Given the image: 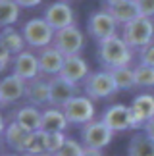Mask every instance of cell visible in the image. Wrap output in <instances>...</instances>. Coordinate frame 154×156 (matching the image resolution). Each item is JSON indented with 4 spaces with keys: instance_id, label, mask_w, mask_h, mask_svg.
<instances>
[{
    "instance_id": "6da1fadb",
    "label": "cell",
    "mask_w": 154,
    "mask_h": 156,
    "mask_svg": "<svg viewBox=\"0 0 154 156\" xmlns=\"http://www.w3.org/2000/svg\"><path fill=\"white\" fill-rule=\"evenodd\" d=\"M98 62L104 69H116V68H125L133 62V48L129 46L121 37H110L106 41L98 43V50H96Z\"/></svg>"
},
{
    "instance_id": "7a4b0ae2",
    "label": "cell",
    "mask_w": 154,
    "mask_h": 156,
    "mask_svg": "<svg viewBox=\"0 0 154 156\" xmlns=\"http://www.w3.org/2000/svg\"><path fill=\"white\" fill-rule=\"evenodd\" d=\"M121 39L137 52L154 44V21H152V17L139 16L137 20L129 21L127 25H123L121 27Z\"/></svg>"
},
{
    "instance_id": "3957f363",
    "label": "cell",
    "mask_w": 154,
    "mask_h": 156,
    "mask_svg": "<svg viewBox=\"0 0 154 156\" xmlns=\"http://www.w3.org/2000/svg\"><path fill=\"white\" fill-rule=\"evenodd\" d=\"M21 33H23V39H25V43L29 46L40 48V50L46 48V46H52L54 35H56V31L48 25V21L44 17H33V20H29L23 25Z\"/></svg>"
},
{
    "instance_id": "277c9868",
    "label": "cell",
    "mask_w": 154,
    "mask_h": 156,
    "mask_svg": "<svg viewBox=\"0 0 154 156\" xmlns=\"http://www.w3.org/2000/svg\"><path fill=\"white\" fill-rule=\"evenodd\" d=\"M83 83H85V85H83L85 97L93 98V100L108 98V97H112V94H116L120 91L117 85H116V81H114V77H112V73L108 69L94 71V73H91Z\"/></svg>"
},
{
    "instance_id": "5b68a950",
    "label": "cell",
    "mask_w": 154,
    "mask_h": 156,
    "mask_svg": "<svg viewBox=\"0 0 154 156\" xmlns=\"http://www.w3.org/2000/svg\"><path fill=\"white\" fill-rule=\"evenodd\" d=\"M117 25H120V23L114 20V16H112L108 10H100V12H94V14L89 16L87 31L96 43H100V41H106L110 37H116Z\"/></svg>"
},
{
    "instance_id": "8992f818",
    "label": "cell",
    "mask_w": 154,
    "mask_h": 156,
    "mask_svg": "<svg viewBox=\"0 0 154 156\" xmlns=\"http://www.w3.org/2000/svg\"><path fill=\"white\" fill-rule=\"evenodd\" d=\"M112 137H114V131L102 119H94V122L83 125V129H81V143L85 148L102 151L106 145H110Z\"/></svg>"
},
{
    "instance_id": "52a82bcc",
    "label": "cell",
    "mask_w": 154,
    "mask_h": 156,
    "mask_svg": "<svg viewBox=\"0 0 154 156\" xmlns=\"http://www.w3.org/2000/svg\"><path fill=\"white\" fill-rule=\"evenodd\" d=\"M62 110L66 114L68 122L73 123V125H87V123L94 122V112H96L94 110V104H93V98L79 97V94L69 100Z\"/></svg>"
},
{
    "instance_id": "ba28073f",
    "label": "cell",
    "mask_w": 154,
    "mask_h": 156,
    "mask_svg": "<svg viewBox=\"0 0 154 156\" xmlns=\"http://www.w3.org/2000/svg\"><path fill=\"white\" fill-rule=\"evenodd\" d=\"M52 46H56L64 56H77L83 50V46H85V37H83L79 27L72 25V27L56 31Z\"/></svg>"
},
{
    "instance_id": "9c48e42d",
    "label": "cell",
    "mask_w": 154,
    "mask_h": 156,
    "mask_svg": "<svg viewBox=\"0 0 154 156\" xmlns=\"http://www.w3.org/2000/svg\"><path fill=\"white\" fill-rule=\"evenodd\" d=\"M44 20L48 21V25L54 29V31H60V29L72 27L75 25V14L72 10V6L64 0H58V2H52L44 8Z\"/></svg>"
},
{
    "instance_id": "30bf717a",
    "label": "cell",
    "mask_w": 154,
    "mask_h": 156,
    "mask_svg": "<svg viewBox=\"0 0 154 156\" xmlns=\"http://www.w3.org/2000/svg\"><path fill=\"white\" fill-rule=\"evenodd\" d=\"M102 122L108 125V127L117 133V131H127V129H135L133 127V114L129 106L123 104H112L110 108H106L102 114Z\"/></svg>"
},
{
    "instance_id": "8fae6325",
    "label": "cell",
    "mask_w": 154,
    "mask_h": 156,
    "mask_svg": "<svg viewBox=\"0 0 154 156\" xmlns=\"http://www.w3.org/2000/svg\"><path fill=\"white\" fill-rule=\"evenodd\" d=\"M129 108H131V114H133V127L143 129L154 118V97L149 93L137 94Z\"/></svg>"
},
{
    "instance_id": "7c38bea8",
    "label": "cell",
    "mask_w": 154,
    "mask_h": 156,
    "mask_svg": "<svg viewBox=\"0 0 154 156\" xmlns=\"http://www.w3.org/2000/svg\"><path fill=\"white\" fill-rule=\"evenodd\" d=\"M14 73L17 77H21L23 81H33L40 75V66H39V54H33L29 50H23L21 54H17L12 62Z\"/></svg>"
},
{
    "instance_id": "4fadbf2b",
    "label": "cell",
    "mask_w": 154,
    "mask_h": 156,
    "mask_svg": "<svg viewBox=\"0 0 154 156\" xmlns=\"http://www.w3.org/2000/svg\"><path fill=\"white\" fill-rule=\"evenodd\" d=\"M25 91H27V81H23L16 73H10L0 83V102H2V106L14 104L17 100L25 98Z\"/></svg>"
},
{
    "instance_id": "5bb4252c",
    "label": "cell",
    "mask_w": 154,
    "mask_h": 156,
    "mask_svg": "<svg viewBox=\"0 0 154 156\" xmlns=\"http://www.w3.org/2000/svg\"><path fill=\"white\" fill-rule=\"evenodd\" d=\"M29 137H31V131L19 125L16 119H12L10 123H6V119H2V139L10 148H14L17 152H25Z\"/></svg>"
},
{
    "instance_id": "9a60e30c",
    "label": "cell",
    "mask_w": 154,
    "mask_h": 156,
    "mask_svg": "<svg viewBox=\"0 0 154 156\" xmlns=\"http://www.w3.org/2000/svg\"><path fill=\"white\" fill-rule=\"evenodd\" d=\"M77 97V85L56 75L50 79V104L54 108H64L72 98Z\"/></svg>"
},
{
    "instance_id": "2e32d148",
    "label": "cell",
    "mask_w": 154,
    "mask_h": 156,
    "mask_svg": "<svg viewBox=\"0 0 154 156\" xmlns=\"http://www.w3.org/2000/svg\"><path fill=\"white\" fill-rule=\"evenodd\" d=\"M66 56L56 48V46H46L39 52V66H40V73L56 77L60 75V71L64 68Z\"/></svg>"
},
{
    "instance_id": "e0dca14e",
    "label": "cell",
    "mask_w": 154,
    "mask_h": 156,
    "mask_svg": "<svg viewBox=\"0 0 154 156\" xmlns=\"http://www.w3.org/2000/svg\"><path fill=\"white\" fill-rule=\"evenodd\" d=\"M89 75H91L89 64L79 56V54H77V56H66V62H64V68L60 71V77H64L66 81L77 85V83L85 81Z\"/></svg>"
},
{
    "instance_id": "ac0fdd59",
    "label": "cell",
    "mask_w": 154,
    "mask_h": 156,
    "mask_svg": "<svg viewBox=\"0 0 154 156\" xmlns=\"http://www.w3.org/2000/svg\"><path fill=\"white\" fill-rule=\"evenodd\" d=\"M27 102H31L33 106H44L50 104V79L44 77H37L33 81H27V91H25Z\"/></svg>"
},
{
    "instance_id": "d6986e66",
    "label": "cell",
    "mask_w": 154,
    "mask_h": 156,
    "mask_svg": "<svg viewBox=\"0 0 154 156\" xmlns=\"http://www.w3.org/2000/svg\"><path fill=\"white\" fill-rule=\"evenodd\" d=\"M68 118L62 108H48L43 112V123H40V131L44 133H64L68 127Z\"/></svg>"
},
{
    "instance_id": "ffe728a7",
    "label": "cell",
    "mask_w": 154,
    "mask_h": 156,
    "mask_svg": "<svg viewBox=\"0 0 154 156\" xmlns=\"http://www.w3.org/2000/svg\"><path fill=\"white\" fill-rule=\"evenodd\" d=\"M14 119L33 133V131L40 129V123H43V112H40L37 106L27 104V106H21L19 110L14 114Z\"/></svg>"
},
{
    "instance_id": "44dd1931",
    "label": "cell",
    "mask_w": 154,
    "mask_h": 156,
    "mask_svg": "<svg viewBox=\"0 0 154 156\" xmlns=\"http://www.w3.org/2000/svg\"><path fill=\"white\" fill-rule=\"evenodd\" d=\"M25 39H23V33L16 31L14 27H4L2 33H0V48L8 50L12 56H17L25 50Z\"/></svg>"
},
{
    "instance_id": "7402d4cb",
    "label": "cell",
    "mask_w": 154,
    "mask_h": 156,
    "mask_svg": "<svg viewBox=\"0 0 154 156\" xmlns=\"http://www.w3.org/2000/svg\"><path fill=\"white\" fill-rule=\"evenodd\" d=\"M110 12L112 16H114V20L120 23V25H127L129 21H133V20H137V17L141 16L139 14V10H137V4L133 2V0H121L120 4H116V6H110V8H106Z\"/></svg>"
},
{
    "instance_id": "603a6c76",
    "label": "cell",
    "mask_w": 154,
    "mask_h": 156,
    "mask_svg": "<svg viewBox=\"0 0 154 156\" xmlns=\"http://www.w3.org/2000/svg\"><path fill=\"white\" fill-rule=\"evenodd\" d=\"M127 156H154V139L145 133H135L129 141Z\"/></svg>"
},
{
    "instance_id": "cb8c5ba5",
    "label": "cell",
    "mask_w": 154,
    "mask_h": 156,
    "mask_svg": "<svg viewBox=\"0 0 154 156\" xmlns=\"http://www.w3.org/2000/svg\"><path fill=\"white\" fill-rule=\"evenodd\" d=\"M21 6L16 0H0V23L4 27H14V23L19 20Z\"/></svg>"
},
{
    "instance_id": "d4e9b609",
    "label": "cell",
    "mask_w": 154,
    "mask_h": 156,
    "mask_svg": "<svg viewBox=\"0 0 154 156\" xmlns=\"http://www.w3.org/2000/svg\"><path fill=\"white\" fill-rule=\"evenodd\" d=\"M110 73L114 77V81H116L120 91H129V89L137 87V83H135V68H129V66H125V68H116Z\"/></svg>"
},
{
    "instance_id": "484cf974",
    "label": "cell",
    "mask_w": 154,
    "mask_h": 156,
    "mask_svg": "<svg viewBox=\"0 0 154 156\" xmlns=\"http://www.w3.org/2000/svg\"><path fill=\"white\" fill-rule=\"evenodd\" d=\"M29 156H39V154H48L46 152V133L44 131H33L29 137L27 145H25V152Z\"/></svg>"
},
{
    "instance_id": "4316f807",
    "label": "cell",
    "mask_w": 154,
    "mask_h": 156,
    "mask_svg": "<svg viewBox=\"0 0 154 156\" xmlns=\"http://www.w3.org/2000/svg\"><path fill=\"white\" fill-rule=\"evenodd\" d=\"M135 83H137V87H143V89L154 87V68L139 64L135 68Z\"/></svg>"
},
{
    "instance_id": "83f0119b",
    "label": "cell",
    "mask_w": 154,
    "mask_h": 156,
    "mask_svg": "<svg viewBox=\"0 0 154 156\" xmlns=\"http://www.w3.org/2000/svg\"><path fill=\"white\" fill-rule=\"evenodd\" d=\"M83 152H85L83 143L75 141V139H66V143L62 145V148L56 154H52V156H83Z\"/></svg>"
},
{
    "instance_id": "f1b7e54d",
    "label": "cell",
    "mask_w": 154,
    "mask_h": 156,
    "mask_svg": "<svg viewBox=\"0 0 154 156\" xmlns=\"http://www.w3.org/2000/svg\"><path fill=\"white\" fill-rule=\"evenodd\" d=\"M68 137L64 133H46V152L48 154H56L62 148V145L66 143Z\"/></svg>"
},
{
    "instance_id": "f546056e",
    "label": "cell",
    "mask_w": 154,
    "mask_h": 156,
    "mask_svg": "<svg viewBox=\"0 0 154 156\" xmlns=\"http://www.w3.org/2000/svg\"><path fill=\"white\" fill-rule=\"evenodd\" d=\"M137 4V10L145 17H154V0H133Z\"/></svg>"
},
{
    "instance_id": "4dcf8cb0",
    "label": "cell",
    "mask_w": 154,
    "mask_h": 156,
    "mask_svg": "<svg viewBox=\"0 0 154 156\" xmlns=\"http://www.w3.org/2000/svg\"><path fill=\"white\" fill-rule=\"evenodd\" d=\"M139 64L154 68V44L146 46V48H143V50H139Z\"/></svg>"
},
{
    "instance_id": "1f68e13d",
    "label": "cell",
    "mask_w": 154,
    "mask_h": 156,
    "mask_svg": "<svg viewBox=\"0 0 154 156\" xmlns=\"http://www.w3.org/2000/svg\"><path fill=\"white\" fill-rule=\"evenodd\" d=\"M10 62H14V56H12L8 50L0 48V69L6 71V69H8V66H10Z\"/></svg>"
},
{
    "instance_id": "d6a6232c",
    "label": "cell",
    "mask_w": 154,
    "mask_h": 156,
    "mask_svg": "<svg viewBox=\"0 0 154 156\" xmlns=\"http://www.w3.org/2000/svg\"><path fill=\"white\" fill-rule=\"evenodd\" d=\"M17 4L21 6V8H35V6H39L43 0H16Z\"/></svg>"
},
{
    "instance_id": "836d02e7",
    "label": "cell",
    "mask_w": 154,
    "mask_h": 156,
    "mask_svg": "<svg viewBox=\"0 0 154 156\" xmlns=\"http://www.w3.org/2000/svg\"><path fill=\"white\" fill-rule=\"evenodd\" d=\"M143 129H145V133H146V135H149V137H150V139H154V118H152V119H150V122H149V123H146V125H145V127H143Z\"/></svg>"
},
{
    "instance_id": "e575fe53",
    "label": "cell",
    "mask_w": 154,
    "mask_h": 156,
    "mask_svg": "<svg viewBox=\"0 0 154 156\" xmlns=\"http://www.w3.org/2000/svg\"><path fill=\"white\" fill-rule=\"evenodd\" d=\"M83 156H102V152H100V151H94V148H85Z\"/></svg>"
},
{
    "instance_id": "d590c367",
    "label": "cell",
    "mask_w": 154,
    "mask_h": 156,
    "mask_svg": "<svg viewBox=\"0 0 154 156\" xmlns=\"http://www.w3.org/2000/svg\"><path fill=\"white\" fill-rule=\"evenodd\" d=\"M2 156H19V154H14V152H4Z\"/></svg>"
}]
</instances>
